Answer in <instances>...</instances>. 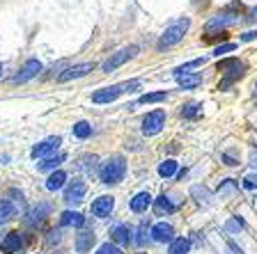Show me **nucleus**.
I'll list each match as a JSON object with an SVG mask.
<instances>
[{
    "label": "nucleus",
    "instance_id": "nucleus-34",
    "mask_svg": "<svg viewBox=\"0 0 257 254\" xmlns=\"http://www.w3.org/2000/svg\"><path fill=\"white\" fill-rule=\"evenodd\" d=\"M241 185H243L246 190H257V174H248V176H243Z\"/></svg>",
    "mask_w": 257,
    "mask_h": 254
},
{
    "label": "nucleus",
    "instance_id": "nucleus-27",
    "mask_svg": "<svg viewBox=\"0 0 257 254\" xmlns=\"http://www.w3.org/2000/svg\"><path fill=\"white\" fill-rule=\"evenodd\" d=\"M175 174H177V160L168 158L159 165V176H163V179H172Z\"/></svg>",
    "mask_w": 257,
    "mask_h": 254
},
{
    "label": "nucleus",
    "instance_id": "nucleus-2",
    "mask_svg": "<svg viewBox=\"0 0 257 254\" xmlns=\"http://www.w3.org/2000/svg\"><path fill=\"white\" fill-rule=\"evenodd\" d=\"M124 174H126V160H124V156H119V154L108 156V158L99 165V179H101V183H106V185L119 183V181L124 179Z\"/></svg>",
    "mask_w": 257,
    "mask_h": 254
},
{
    "label": "nucleus",
    "instance_id": "nucleus-41",
    "mask_svg": "<svg viewBox=\"0 0 257 254\" xmlns=\"http://www.w3.org/2000/svg\"><path fill=\"white\" fill-rule=\"evenodd\" d=\"M250 165L257 169V151H252V154H250Z\"/></svg>",
    "mask_w": 257,
    "mask_h": 254
},
{
    "label": "nucleus",
    "instance_id": "nucleus-10",
    "mask_svg": "<svg viewBox=\"0 0 257 254\" xmlns=\"http://www.w3.org/2000/svg\"><path fill=\"white\" fill-rule=\"evenodd\" d=\"M94 67H96L94 62H80V64H74V67H67V69L58 76V83H69V80L83 78V76H87L90 71H94Z\"/></svg>",
    "mask_w": 257,
    "mask_h": 254
},
{
    "label": "nucleus",
    "instance_id": "nucleus-40",
    "mask_svg": "<svg viewBox=\"0 0 257 254\" xmlns=\"http://www.w3.org/2000/svg\"><path fill=\"white\" fill-rule=\"evenodd\" d=\"M58 240H60V233L53 231V233H51V238H48V243H58Z\"/></svg>",
    "mask_w": 257,
    "mask_h": 254
},
{
    "label": "nucleus",
    "instance_id": "nucleus-15",
    "mask_svg": "<svg viewBox=\"0 0 257 254\" xmlns=\"http://www.w3.org/2000/svg\"><path fill=\"white\" fill-rule=\"evenodd\" d=\"M152 236H154V240H159V243H172V240H175V227L168 222H159L152 227Z\"/></svg>",
    "mask_w": 257,
    "mask_h": 254
},
{
    "label": "nucleus",
    "instance_id": "nucleus-19",
    "mask_svg": "<svg viewBox=\"0 0 257 254\" xmlns=\"http://www.w3.org/2000/svg\"><path fill=\"white\" fill-rule=\"evenodd\" d=\"M16 211H19V204L12 199H0V224L10 222L12 217L16 215Z\"/></svg>",
    "mask_w": 257,
    "mask_h": 254
},
{
    "label": "nucleus",
    "instance_id": "nucleus-28",
    "mask_svg": "<svg viewBox=\"0 0 257 254\" xmlns=\"http://www.w3.org/2000/svg\"><path fill=\"white\" fill-rule=\"evenodd\" d=\"M71 131H74V135L78 140H87L92 135V124L90 122H76L74 126H71Z\"/></svg>",
    "mask_w": 257,
    "mask_h": 254
},
{
    "label": "nucleus",
    "instance_id": "nucleus-6",
    "mask_svg": "<svg viewBox=\"0 0 257 254\" xmlns=\"http://www.w3.org/2000/svg\"><path fill=\"white\" fill-rule=\"evenodd\" d=\"M138 53V46H126V48H119L117 53H112L106 62L101 64V71L103 74H112V71H117L122 64H126L131 58H136Z\"/></svg>",
    "mask_w": 257,
    "mask_h": 254
},
{
    "label": "nucleus",
    "instance_id": "nucleus-26",
    "mask_svg": "<svg viewBox=\"0 0 257 254\" xmlns=\"http://www.w3.org/2000/svg\"><path fill=\"white\" fill-rule=\"evenodd\" d=\"M168 99V92H150V94H143L136 103L138 106H147V103H163Z\"/></svg>",
    "mask_w": 257,
    "mask_h": 254
},
{
    "label": "nucleus",
    "instance_id": "nucleus-25",
    "mask_svg": "<svg viewBox=\"0 0 257 254\" xmlns=\"http://www.w3.org/2000/svg\"><path fill=\"white\" fill-rule=\"evenodd\" d=\"M154 211L159 213V215H163V213H166V215H168V213H175V211H177V206H175V204H172V201H170V197L161 195L159 199H156V204H154Z\"/></svg>",
    "mask_w": 257,
    "mask_h": 254
},
{
    "label": "nucleus",
    "instance_id": "nucleus-36",
    "mask_svg": "<svg viewBox=\"0 0 257 254\" xmlns=\"http://www.w3.org/2000/svg\"><path fill=\"white\" fill-rule=\"evenodd\" d=\"M241 227H243V220H241L239 215H234L230 222H227V227L225 229H227V231H236V229H241Z\"/></svg>",
    "mask_w": 257,
    "mask_h": 254
},
{
    "label": "nucleus",
    "instance_id": "nucleus-37",
    "mask_svg": "<svg viewBox=\"0 0 257 254\" xmlns=\"http://www.w3.org/2000/svg\"><path fill=\"white\" fill-rule=\"evenodd\" d=\"M234 188H236V185H234V181H232V179H227V181H225V183L218 188V192H220V195H230V192L234 190Z\"/></svg>",
    "mask_w": 257,
    "mask_h": 254
},
{
    "label": "nucleus",
    "instance_id": "nucleus-32",
    "mask_svg": "<svg viewBox=\"0 0 257 254\" xmlns=\"http://www.w3.org/2000/svg\"><path fill=\"white\" fill-rule=\"evenodd\" d=\"M147 229H150V222H147V220H143V222H140V227H138V238H136V243H138V245L147 243Z\"/></svg>",
    "mask_w": 257,
    "mask_h": 254
},
{
    "label": "nucleus",
    "instance_id": "nucleus-18",
    "mask_svg": "<svg viewBox=\"0 0 257 254\" xmlns=\"http://www.w3.org/2000/svg\"><path fill=\"white\" fill-rule=\"evenodd\" d=\"M150 204H152V195H150V192H138L134 199L128 201V208H131L134 213H143V211H147V208H150Z\"/></svg>",
    "mask_w": 257,
    "mask_h": 254
},
{
    "label": "nucleus",
    "instance_id": "nucleus-35",
    "mask_svg": "<svg viewBox=\"0 0 257 254\" xmlns=\"http://www.w3.org/2000/svg\"><path fill=\"white\" fill-rule=\"evenodd\" d=\"M99 254H122V249L112 243H103L101 247H99Z\"/></svg>",
    "mask_w": 257,
    "mask_h": 254
},
{
    "label": "nucleus",
    "instance_id": "nucleus-17",
    "mask_svg": "<svg viewBox=\"0 0 257 254\" xmlns=\"http://www.w3.org/2000/svg\"><path fill=\"white\" fill-rule=\"evenodd\" d=\"M177 78V83H179V87L182 90H195V87H200L202 85V76L200 74H179V76H175Z\"/></svg>",
    "mask_w": 257,
    "mask_h": 254
},
{
    "label": "nucleus",
    "instance_id": "nucleus-5",
    "mask_svg": "<svg viewBox=\"0 0 257 254\" xmlns=\"http://www.w3.org/2000/svg\"><path fill=\"white\" fill-rule=\"evenodd\" d=\"M234 10H241V3H234V5H230L227 10L214 14L207 21V26H204V28H207L209 32H214V30H225V28H230V26H234V23H239V12H234Z\"/></svg>",
    "mask_w": 257,
    "mask_h": 254
},
{
    "label": "nucleus",
    "instance_id": "nucleus-14",
    "mask_svg": "<svg viewBox=\"0 0 257 254\" xmlns=\"http://www.w3.org/2000/svg\"><path fill=\"white\" fill-rule=\"evenodd\" d=\"M21 245H23L21 233H19V231H10L5 238L0 240V252H3V254H14V252H19V249H21Z\"/></svg>",
    "mask_w": 257,
    "mask_h": 254
},
{
    "label": "nucleus",
    "instance_id": "nucleus-8",
    "mask_svg": "<svg viewBox=\"0 0 257 254\" xmlns=\"http://www.w3.org/2000/svg\"><path fill=\"white\" fill-rule=\"evenodd\" d=\"M42 71H44V64L39 62V60L30 58V60H26V64H23L21 69H19V74L12 78V83H14V85H23V83H28V80L37 78Z\"/></svg>",
    "mask_w": 257,
    "mask_h": 254
},
{
    "label": "nucleus",
    "instance_id": "nucleus-29",
    "mask_svg": "<svg viewBox=\"0 0 257 254\" xmlns=\"http://www.w3.org/2000/svg\"><path fill=\"white\" fill-rule=\"evenodd\" d=\"M188 249H191V240L188 238H175L170 243V249H168V252L170 254H188Z\"/></svg>",
    "mask_w": 257,
    "mask_h": 254
},
{
    "label": "nucleus",
    "instance_id": "nucleus-20",
    "mask_svg": "<svg viewBox=\"0 0 257 254\" xmlns=\"http://www.w3.org/2000/svg\"><path fill=\"white\" fill-rule=\"evenodd\" d=\"M110 238L119 245H128L131 243V229H128L126 224H115V227L110 229Z\"/></svg>",
    "mask_w": 257,
    "mask_h": 254
},
{
    "label": "nucleus",
    "instance_id": "nucleus-12",
    "mask_svg": "<svg viewBox=\"0 0 257 254\" xmlns=\"http://www.w3.org/2000/svg\"><path fill=\"white\" fill-rule=\"evenodd\" d=\"M115 208V197L110 195H101L99 199L92 201V215L94 217H108Z\"/></svg>",
    "mask_w": 257,
    "mask_h": 254
},
{
    "label": "nucleus",
    "instance_id": "nucleus-4",
    "mask_svg": "<svg viewBox=\"0 0 257 254\" xmlns=\"http://www.w3.org/2000/svg\"><path fill=\"white\" fill-rule=\"evenodd\" d=\"M140 87V80H128L122 85H110V87H103V90H96L92 94V103H112L115 99H119L126 92H136Z\"/></svg>",
    "mask_w": 257,
    "mask_h": 254
},
{
    "label": "nucleus",
    "instance_id": "nucleus-30",
    "mask_svg": "<svg viewBox=\"0 0 257 254\" xmlns=\"http://www.w3.org/2000/svg\"><path fill=\"white\" fill-rule=\"evenodd\" d=\"M207 62L204 58H198V60H191V62H186V64H182V67H177L175 69V76H179V74H188L191 69H195V67H202V64Z\"/></svg>",
    "mask_w": 257,
    "mask_h": 254
},
{
    "label": "nucleus",
    "instance_id": "nucleus-23",
    "mask_svg": "<svg viewBox=\"0 0 257 254\" xmlns=\"http://www.w3.org/2000/svg\"><path fill=\"white\" fill-rule=\"evenodd\" d=\"M67 160V156L64 154H58V156H48V158H44L42 163L37 165V169H42V172H48V169H58L60 165Z\"/></svg>",
    "mask_w": 257,
    "mask_h": 254
},
{
    "label": "nucleus",
    "instance_id": "nucleus-21",
    "mask_svg": "<svg viewBox=\"0 0 257 254\" xmlns=\"http://www.w3.org/2000/svg\"><path fill=\"white\" fill-rule=\"evenodd\" d=\"M60 224H62V227H83V224H85V217L76 211H64L62 215H60Z\"/></svg>",
    "mask_w": 257,
    "mask_h": 254
},
{
    "label": "nucleus",
    "instance_id": "nucleus-42",
    "mask_svg": "<svg viewBox=\"0 0 257 254\" xmlns=\"http://www.w3.org/2000/svg\"><path fill=\"white\" fill-rule=\"evenodd\" d=\"M0 78H3V62H0Z\"/></svg>",
    "mask_w": 257,
    "mask_h": 254
},
{
    "label": "nucleus",
    "instance_id": "nucleus-38",
    "mask_svg": "<svg viewBox=\"0 0 257 254\" xmlns=\"http://www.w3.org/2000/svg\"><path fill=\"white\" fill-rule=\"evenodd\" d=\"M241 42H252V39H257V30H248V32H243L241 35Z\"/></svg>",
    "mask_w": 257,
    "mask_h": 254
},
{
    "label": "nucleus",
    "instance_id": "nucleus-3",
    "mask_svg": "<svg viewBox=\"0 0 257 254\" xmlns=\"http://www.w3.org/2000/svg\"><path fill=\"white\" fill-rule=\"evenodd\" d=\"M246 69H248L246 62H241V60H236V58L220 60L218 71H223V78H220V83H218V90H230L236 80L246 76Z\"/></svg>",
    "mask_w": 257,
    "mask_h": 254
},
{
    "label": "nucleus",
    "instance_id": "nucleus-22",
    "mask_svg": "<svg viewBox=\"0 0 257 254\" xmlns=\"http://www.w3.org/2000/svg\"><path fill=\"white\" fill-rule=\"evenodd\" d=\"M64 181H67V174H64L62 169H55L53 174L46 179V190H51V192L60 190V188L64 185Z\"/></svg>",
    "mask_w": 257,
    "mask_h": 254
},
{
    "label": "nucleus",
    "instance_id": "nucleus-11",
    "mask_svg": "<svg viewBox=\"0 0 257 254\" xmlns=\"http://www.w3.org/2000/svg\"><path fill=\"white\" fill-rule=\"evenodd\" d=\"M85 192H87V185L80 179H74L64 188V201H67V204H78V201H83Z\"/></svg>",
    "mask_w": 257,
    "mask_h": 254
},
{
    "label": "nucleus",
    "instance_id": "nucleus-31",
    "mask_svg": "<svg viewBox=\"0 0 257 254\" xmlns=\"http://www.w3.org/2000/svg\"><path fill=\"white\" fill-rule=\"evenodd\" d=\"M191 195H193V197H198L200 204H202V201H204V204H209V197H211V195H209V190L204 188V185H195V188L191 190Z\"/></svg>",
    "mask_w": 257,
    "mask_h": 254
},
{
    "label": "nucleus",
    "instance_id": "nucleus-33",
    "mask_svg": "<svg viewBox=\"0 0 257 254\" xmlns=\"http://www.w3.org/2000/svg\"><path fill=\"white\" fill-rule=\"evenodd\" d=\"M232 51H236V44L227 42V44H220V46H216V48H214V55H216V58H220V55L232 53Z\"/></svg>",
    "mask_w": 257,
    "mask_h": 254
},
{
    "label": "nucleus",
    "instance_id": "nucleus-16",
    "mask_svg": "<svg viewBox=\"0 0 257 254\" xmlns=\"http://www.w3.org/2000/svg\"><path fill=\"white\" fill-rule=\"evenodd\" d=\"M94 243H96L94 231H80L78 236H76V252H78V254L90 252Z\"/></svg>",
    "mask_w": 257,
    "mask_h": 254
},
{
    "label": "nucleus",
    "instance_id": "nucleus-9",
    "mask_svg": "<svg viewBox=\"0 0 257 254\" xmlns=\"http://www.w3.org/2000/svg\"><path fill=\"white\" fill-rule=\"evenodd\" d=\"M60 144H62V138L60 135H51V138L42 140L39 144H35L30 151L32 158H48V156H55V151L60 149Z\"/></svg>",
    "mask_w": 257,
    "mask_h": 254
},
{
    "label": "nucleus",
    "instance_id": "nucleus-39",
    "mask_svg": "<svg viewBox=\"0 0 257 254\" xmlns=\"http://www.w3.org/2000/svg\"><path fill=\"white\" fill-rule=\"evenodd\" d=\"M223 163H225V165H230V167H236V165H239V160L232 158L230 154H223Z\"/></svg>",
    "mask_w": 257,
    "mask_h": 254
},
{
    "label": "nucleus",
    "instance_id": "nucleus-7",
    "mask_svg": "<svg viewBox=\"0 0 257 254\" xmlns=\"http://www.w3.org/2000/svg\"><path fill=\"white\" fill-rule=\"evenodd\" d=\"M163 126H166V110H161V108H156V110L147 112V115L143 117L145 135H156V133H161Z\"/></svg>",
    "mask_w": 257,
    "mask_h": 254
},
{
    "label": "nucleus",
    "instance_id": "nucleus-43",
    "mask_svg": "<svg viewBox=\"0 0 257 254\" xmlns=\"http://www.w3.org/2000/svg\"><path fill=\"white\" fill-rule=\"evenodd\" d=\"M255 101H257V83H255Z\"/></svg>",
    "mask_w": 257,
    "mask_h": 254
},
{
    "label": "nucleus",
    "instance_id": "nucleus-13",
    "mask_svg": "<svg viewBox=\"0 0 257 254\" xmlns=\"http://www.w3.org/2000/svg\"><path fill=\"white\" fill-rule=\"evenodd\" d=\"M48 213H51V204H46V201H42V204H37V206L32 208V211H28L26 215V222L30 224V227H35V224H42L44 220L48 217Z\"/></svg>",
    "mask_w": 257,
    "mask_h": 254
},
{
    "label": "nucleus",
    "instance_id": "nucleus-24",
    "mask_svg": "<svg viewBox=\"0 0 257 254\" xmlns=\"http://www.w3.org/2000/svg\"><path fill=\"white\" fill-rule=\"evenodd\" d=\"M200 115H202V103H198V101H191V103L182 106V117L184 119H198Z\"/></svg>",
    "mask_w": 257,
    "mask_h": 254
},
{
    "label": "nucleus",
    "instance_id": "nucleus-1",
    "mask_svg": "<svg viewBox=\"0 0 257 254\" xmlns=\"http://www.w3.org/2000/svg\"><path fill=\"white\" fill-rule=\"evenodd\" d=\"M188 28H191V19H186V16H182V19H177L175 23H170V26L163 30V35L159 37V42H156V51L163 53V51H168V48L177 46V44L186 37Z\"/></svg>",
    "mask_w": 257,
    "mask_h": 254
}]
</instances>
